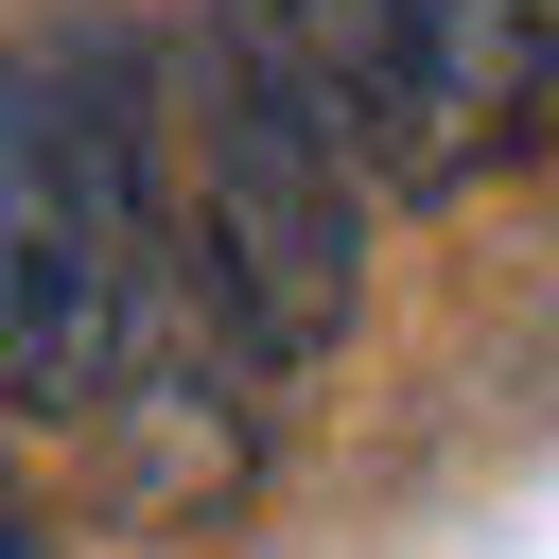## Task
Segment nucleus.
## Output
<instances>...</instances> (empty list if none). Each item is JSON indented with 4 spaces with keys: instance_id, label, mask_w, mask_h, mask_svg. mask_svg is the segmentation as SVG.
Masks as SVG:
<instances>
[{
    "instance_id": "f257e3e1",
    "label": "nucleus",
    "mask_w": 559,
    "mask_h": 559,
    "mask_svg": "<svg viewBox=\"0 0 559 559\" xmlns=\"http://www.w3.org/2000/svg\"><path fill=\"white\" fill-rule=\"evenodd\" d=\"M367 140L349 105L314 87L297 17L280 0H210L192 17V70H175V262H192V314L245 349V367H332L349 297H367Z\"/></svg>"
},
{
    "instance_id": "f03ea898",
    "label": "nucleus",
    "mask_w": 559,
    "mask_h": 559,
    "mask_svg": "<svg viewBox=\"0 0 559 559\" xmlns=\"http://www.w3.org/2000/svg\"><path fill=\"white\" fill-rule=\"evenodd\" d=\"M0 297H17V419H122L157 384V245H175V140L140 87V35H35L0 122Z\"/></svg>"
},
{
    "instance_id": "7ed1b4c3",
    "label": "nucleus",
    "mask_w": 559,
    "mask_h": 559,
    "mask_svg": "<svg viewBox=\"0 0 559 559\" xmlns=\"http://www.w3.org/2000/svg\"><path fill=\"white\" fill-rule=\"evenodd\" d=\"M402 210L489 192L559 140V0H280Z\"/></svg>"
}]
</instances>
